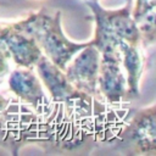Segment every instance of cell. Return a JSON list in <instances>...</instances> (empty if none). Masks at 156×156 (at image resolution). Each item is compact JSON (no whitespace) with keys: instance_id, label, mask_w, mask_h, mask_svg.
I'll list each match as a JSON object with an SVG mask.
<instances>
[{"instance_id":"cell-1","label":"cell","mask_w":156,"mask_h":156,"mask_svg":"<svg viewBox=\"0 0 156 156\" xmlns=\"http://www.w3.org/2000/svg\"><path fill=\"white\" fill-rule=\"evenodd\" d=\"M12 26L33 38L41 52L61 69H65L78 51L91 44V40L88 43L71 41L61 27V12H51L45 7Z\"/></svg>"},{"instance_id":"cell-2","label":"cell","mask_w":156,"mask_h":156,"mask_svg":"<svg viewBox=\"0 0 156 156\" xmlns=\"http://www.w3.org/2000/svg\"><path fill=\"white\" fill-rule=\"evenodd\" d=\"M91 10L95 22V33L91 44L100 54L118 52V43L126 41L140 45V33L132 17L133 0H127L119 10H106L99 0H83Z\"/></svg>"},{"instance_id":"cell-3","label":"cell","mask_w":156,"mask_h":156,"mask_svg":"<svg viewBox=\"0 0 156 156\" xmlns=\"http://www.w3.org/2000/svg\"><path fill=\"white\" fill-rule=\"evenodd\" d=\"M99 63L100 52L93 44H89L72 57L63 71L68 82L77 90L91 98H100L98 90Z\"/></svg>"},{"instance_id":"cell-4","label":"cell","mask_w":156,"mask_h":156,"mask_svg":"<svg viewBox=\"0 0 156 156\" xmlns=\"http://www.w3.org/2000/svg\"><path fill=\"white\" fill-rule=\"evenodd\" d=\"M123 140L133 147L136 155L156 154V107L151 105L149 107L139 110L130 119Z\"/></svg>"},{"instance_id":"cell-5","label":"cell","mask_w":156,"mask_h":156,"mask_svg":"<svg viewBox=\"0 0 156 156\" xmlns=\"http://www.w3.org/2000/svg\"><path fill=\"white\" fill-rule=\"evenodd\" d=\"M98 90L110 104L119 102L128 95L127 80L121 71V54H100Z\"/></svg>"},{"instance_id":"cell-6","label":"cell","mask_w":156,"mask_h":156,"mask_svg":"<svg viewBox=\"0 0 156 156\" xmlns=\"http://www.w3.org/2000/svg\"><path fill=\"white\" fill-rule=\"evenodd\" d=\"M0 48L9 52L10 58L18 67L24 68H34L43 55L35 40L12 24H0Z\"/></svg>"},{"instance_id":"cell-7","label":"cell","mask_w":156,"mask_h":156,"mask_svg":"<svg viewBox=\"0 0 156 156\" xmlns=\"http://www.w3.org/2000/svg\"><path fill=\"white\" fill-rule=\"evenodd\" d=\"M34 67L37 68L41 82L48 88L54 101L71 104L73 101H84L89 98L87 94L77 90L68 82L65 71L52 63L44 54L40 56Z\"/></svg>"},{"instance_id":"cell-8","label":"cell","mask_w":156,"mask_h":156,"mask_svg":"<svg viewBox=\"0 0 156 156\" xmlns=\"http://www.w3.org/2000/svg\"><path fill=\"white\" fill-rule=\"evenodd\" d=\"M10 90L21 100L29 104L34 110H39L44 101V91L40 79L33 72V68L18 67L9 77Z\"/></svg>"},{"instance_id":"cell-9","label":"cell","mask_w":156,"mask_h":156,"mask_svg":"<svg viewBox=\"0 0 156 156\" xmlns=\"http://www.w3.org/2000/svg\"><path fill=\"white\" fill-rule=\"evenodd\" d=\"M118 51L121 54V65L127 71V88L128 95L139 96V80L143 71L141 56L139 52V45H133L126 41L118 43Z\"/></svg>"},{"instance_id":"cell-10","label":"cell","mask_w":156,"mask_h":156,"mask_svg":"<svg viewBox=\"0 0 156 156\" xmlns=\"http://www.w3.org/2000/svg\"><path fill=\"white\" fill-rule=\"evenodd\" d=\"M155 10L156 0H135L132 9V17L140 33V44L143 46L155 43Z\"/></svg>"},{"instance_id":"cell-11","label":"cell","mask_w":156,"mask_h":156,"mask_svg":"<svg viewBox=\"0 0 156 156\" xmlns=\"http://www.w3.org/2000/svg\"><path fill=\"white\" fill-rule=\"evenodd\" d=\"M9 61H10L9 52L5 49L0 48V82L10 72V63H9Z\"/></svg>"}]
</instances>
